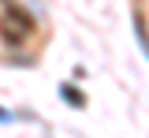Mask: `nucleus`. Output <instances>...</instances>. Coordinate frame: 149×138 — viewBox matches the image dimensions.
<instances>
[{"instance_id": "obj_2", "label": "nucleus", "mask_w": 149, "mask_h": 138, "mask_svg": "<svg viewBox=\"0 0 149 138\" xmlns=\"http://www.w3.org/2000/svg\"><path fill=\"white\" fill-rule=\"evenodd\" d=\"M60 90H63V101H67V105H82V93H78L74 86H60Z\"/></svg>"}, {"instance_id": "obj_3", "label": "nucleus", "mask_w": 149, "mask_h": 138, "mask_svg": "<svg viewBox=\"0 0 149 138\" xmlns=\"http://www.w3.org/2000/svg\"><path fill=\"white\" fill-rule=\"evenodd\" d=\"M0 123H11V112H8L4 105H0Z\"/></svg>"}, {"instance_id": "obj_1", "label": "nucleus", "mask_w": 149, "mask_h": 138, "mask_svg": "<svg viewBox=\"0 0 149 138\" xmlns=\"http://www.w3.org/2000/svg\"><path fill=\"white\" fill-rule=\"evenodd\" d=\"M0 30H4V41H8V45H19V41H26L34 34V19H30L22 8H4Z\"/></svg>"}]
</instances>
